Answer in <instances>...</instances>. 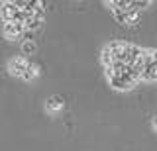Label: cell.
<instances>
[{"instance_id":"cell-1","label":"cell","mask_w":157,"mask_h":151,"mask_svg":"<svg viewBox=\"0 0 157 151\" xmlns=\"http://www.w3.org/2000/svg\"><path fill=\"white\" fill-rule=\"evenodd\" d=\"M108 79L110 82L120 90H128V89H134L137 82L141 81L140 73H137L134 67H128V65H110L108 67Z\"/></svg>"},{"instance_id":"cell-2","label":"cell","mask_w":157,"mask_h":151,"mask_svg":"<svg viewBox=\"0 0 157 151\" xmlns=\"http://www.w3.org/2000/svg\"><path fill=\"white\" fill-rule=\"evenodd\" d=\"M141 79L144 81H157V51H144Z\"/></svg>"},{"instance_id":"cell-3","label":"cell","mask_w":157,"mask_h":151,"mask_svg":"<svg viewBox=\"0 0 157 151\" xmlns=\"http://www.w3.org/2000/svg\"><path fill=\"white\" fill-rule=\"evenodd\" d=\"M24 33V26L22 24H14V22H6L4 24V36L8 40H16Z\"/></svg>"},{"instance_id":"cell-4","label":"cell","mask_w":157,"mask_h":151,"mask_svg":"<svg viewBox=\"0 0 157 151\" xmlns=\"http://www.w3.org/2000/svg\"><path fill=\"white\" fill-rule=\"evenodd\" d=\"M29 63L26 59H22V57H18V59H12L10 61V73L12 75H18V77H24V73H26Z\"/></svg>"},{"instance_id":"cell-5","label":"cell","mask_w":157,"mask_h":151,"mask_svg":"<svg viewBox=\"0 0 157 151\" xmlns=\"http://www.w3.org/2000/svg\"><path fill=\"white\" fill-rule=\"evenodd\" d=\"M63 108V102L59 100V98H51L47 102V110H51V112H57V110H61Z\"/></svg>"},{"instance_id":"cell-6","label":"cell","mask_w":157,"mask_h":151,"mask_svg":"<svg viewBox=\"0 0 157 151\" xmlns=\"http://www.w3.org/2000/svg\"><path fill=\"white\" fill-rule=\"evenodd\" d=\"M36 75H37V69H36V65H28L26 73H24V79H26V81H29V79H33Z\"/></svg>"},{"instance_id":"cell-7","label":"cell","mask_w":157,"mask_h":151,"mask_svg":"<svg viewBox=\"0 0 157 151\" xmlns=\"http://www.w3.org/2000/svg\"><path fill=\"white\" fill-rule=\"evenodd\" d=\"M33 49H36V45L32 41H24V53H32Z\"/></svg>"},{"instance_id":"cell-8","label":"cell","mask_w":157,"mask_h":151,"mask_svg":"<svg viewBox=\"0 0 157 151\" xmlns=\"http://www.w3.org/2000/svg\"><path fill=\"white\" fill-rule=\"evenodd\" d=\"M153 128L157 130V116H155V120H153Z\"/></svg>"}]
</instances>
